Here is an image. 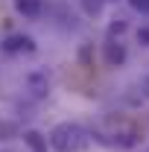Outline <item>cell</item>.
<instances>
[{
    "instance_id": "13",
    "label": "cell",
    "mask_w": 149,
    "mask_h": 152,
    "mask_svg": "<svg viewBox=\"0 0 149 152\" xmlns=\"http://www.w3.org/2000/svg\"><path fill=\"white\" fill-rule=\"evenodd\" d=\"M105 3H114V0H105Z\"/></svg>"
},
{
    "instance_id": "5",
    "label": "cell",
    "mask_w": 149,
    "mask_h": 152,
    "mask_svg": "<svg viewBox=\"0 0 149 152\" xmlns=\"http://www.w3.org/2000/svg\"><path fill=\"white\" fill-rule=\"evenodd\" d=\"M12 6H15V12L20 18H26V20L41 18V12H44V0H12Z\"/></svg>"
},
{
    "instance_id": "8",
    "label": "cell",
    "mask_w": 149,
    "mask_h": 152,
    "mask_svg": "<svg viewBox=\"0 0 149 152\" xmlns=\"http://www.w3.org/2000/svg\"><path fill=\"white\" fill-rule=\"evenodd\" d=\"M102 3H105V0H82V6H85L88 15H99V12H102Z\"/></svg>"
},
{
    "instance_id": "10",
    "label": "cell",
    "mask_w": 149,
    "mask_h": 152,
    "mask_svg": "<svg viewBox=\"0 0 149 152\" xmlns=\"http://www.w3.org/2000/svg\"><path fill=\"white\" fill-rule=\"evenodd\" d=\"M120 32H126V20H114L111 26H108V38H114V35H120Z\"/></svg>"
},
{
    "instance_id": "1",
    "label": "cell",
    "mask_w": 149,
    "mask_h": 152,
    "mask_svg": "<svg viewBox=\"0 0 149 152\" xmlns=\"http://www.w3.org/2000/svg\"><path fill=\"white\" fill-rule=\"evenodd\" d=\"M47 143H50V149H56V152H82V149H88L91 134L85 132L79 123L64 120V123H56V126L50 129Z\"/></svg>"
},
{
    "instance_id": "2",
    "label": "cell",
    "mask_w": 149,
    "mask_h": 152,
    "mask_svg": "<svg viewBox=\"0 0 149 152\" xmlns=\"http://www.w3.org/2000/svg\"><path fill=\"white\" fill-rule=\"evenodd\" d=\"M102 56H105V64L108 67H120L123 61H126V44L120 41V38H105V44H102Z\"/></svg>"
},
{
    "instance_id": "7",
    "label": "cell",
    "mask_w": 149,
    "mask_h": 152,
    "mask_svg": "<svg viewBox=\"0 0 149 152\" xmlns=\"http://www.w3.org/2000/svg\"><path fill=\"white\" fill-rule=\"evenodd\" d=\"M15 134H18V123L0 117V140H9V137H15Z\"/></svg>"
},
{
    "instance_id": "4",
    "label": "cell",
    "mask_w": 149,
    "mask_h": 152,
    "mask_svg": "<svg viewBox=\"0 0 149 152\" xmlns=\"http://www.w3.org/2000/svg\"><path fill=\"white\" fill-rule=\"evenodd\" d=\"M0 50L3 53H9V56H15V53H35V41L29 35H9L3 44H0Z\"/></svg>"
},
{
    "instance_id": "9",
    "label": "cell",
    "mask_w": 149,
    "mask_h": 152,
    "mask_svg": "<svg viewBox=\"0 0 149 152\" xmlns=\"http://www.w3.org/2000/svg\"><path fill=\"white\" fill-rule=\"evenodd\" d=\"M129 6L137 15H149V0H129Z\"/></svg>"
},
{
    "instance_id": "11",
    "label": "cell",
    "mask_w": 149,
    "mask_h": 152,
    "mask_svg": "<svg viewBox=\"0 0 149 152\" xmlns=\"http://www.w3.org/2000/svg\"><path fill=\"white\" fill-rule=\"evenodd\" d=\"M137 41H140L143 47H149V26H143V29H137Z\"/></svg>"
},
{
    "instance_id": "12",
    "label": "cell",
    "mask_w": 149,
    "mask_h": 152,
    "mask_svg": "<svg viewBox=\"0 0 149 152\" xmlns=\"http://www.w3.org/2000/svg\"><path fill=\"white\" fill-rule=\"evenodd\" d=\"M143 91H146V96H149V76H146V82H143Z\"/></svg>"
},
{
    "instance_id": "6",
    "label": "cell",
    "mask_w": 149,
    "mask_h": 152,
    "mask_svg": "<svg viewBox=\"0 0 149 152\" xmlns=\"http://www.w3.org/2000/svg\"><path fill=\"white\" fill-rule=\"evenodd\" d=\"M23 146H26L29 152H47L50 149L47 137L38 132V129H26V132H23Z\"/></svg>"
},
{
    "instance_id": "3",
    "label": "cell",
    "mask_w": 149,
    "mask_h": 152,
    "mask_svg": "<svg viewBox=\"0 0 149 152\" xmlns=\"http://www.w3.org/2000/svg\"><path fill=\"white\" fill-rule=\"evenodd\" d=\"M26 91H29V96H35V99H44V96L50 94V73L47 70H32V73L26 76Z\"/></svg>"
}]
</instances>
